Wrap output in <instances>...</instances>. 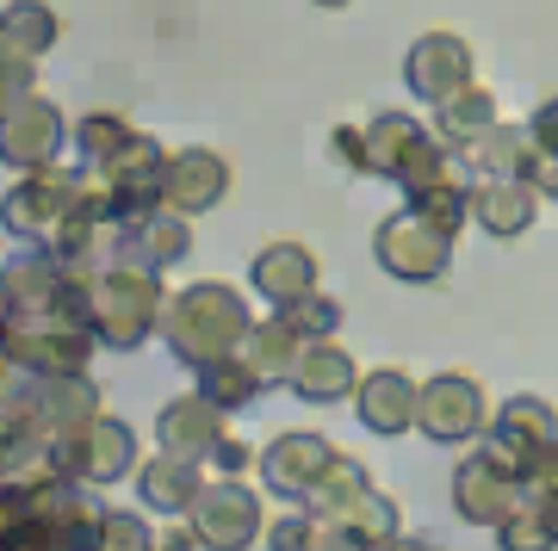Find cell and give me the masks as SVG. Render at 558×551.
Here are the masks:
<instances>
[{
	"label": "cell",
	"instance_id": "1",
	"mask_svg": "<svg viewBox=\"0 0 558 551\" xmlns=\"http://www.w3.org/2000/svg\"><path fill=\"white\" fill-rule=\"evenodd\" d=\"M248 329H255L248 297H242L236 285H223V279H193V285L168 292V304H161V341H168V354H174L186 372H199L211 359L236 354Z\"/></svg>",
	"mask_w": 558,
	"mask_h": 551
},
{
	"label": "cell",
	"instance_id": "2",
	"mask_svg": "<svg viewBox=\"0 0 558 551\" xmlns=\"http://www.w3.org/2000/svg\"><path fill=\"white\" fill-rule=\"evenodd\" d=\"M161 304H168V285L143 260H106L87 279V322L112 354H137L149 335H161Z\"/></svg>",
	"mask_w": 558,
	"mask_h": 551
},
{
	"label": "cell",
	"instance_id": "3",
	"mask_svg": "<svg viewBox=\"0 0 558 551\" xmlns=\"http://www.w3.org/2000/svg\"><path fill=\"white\" fill-rule=\"evenodd\" d=\"M490 396L472 372H435L422 378V396H416V428L435 440V446H478L490 433Z\"/></svg>",
	"mask_w": 558,
	"mask_h": 551
},
{
	"label": "cell",
	"instance_id": "4",
	"mask_svg": "<svg viewBox=\"0 0 558 551\" xmlns=\"http://www.w3.org/2000/svg\"><path fill=\"white\" fill-rule=\"evenodd\" d=\"M373 255H379V267L391 279H403V285H440V279L453 273V236L435 230V223H422L410 205L391 211L379 230H373Z\"/></svg>",
	"mask_w": 558,
	"mask_h": 551
},
{
	"label": "cell",
	"instance_id": "5",
	"mask_svg": "<svg viewBox=\"0 0 558 551\" xmlns=\"http://www.w3.org/2000/svg\"><path fill=\"white\" fill-rule=\"evenodd\" d=\"M553 440H558L553 403H546V396H534V391H521V396H509V403L490 415V433L478 440V453L490 458V465H502L509 477H521V483H527L534 458L546 453Z\"/></svg>",
	"mask_w": 558,
	"mask_h": 551
},
{
	"label": "cell",
	"instance_id": "6",
	"mask_svg": "<svg viewBox=\"0 0 558 551\" xmlns=\"http://www.w3.org/2000/svg\"><path fill=\"white\" fill-rule=\"evenodd\" d=\"M81 180L87 174H69V168H38V174H25L13 193L0 198V223H7V236H20L25 248H44V242L57 236L62 211L75 205Z\"/></svg>",
	"mask_w": 558,
	"mask_h": 551
},
{
	"label": "cell",
	"instance_id": "7",
	"mask_svg": "<svg viewBox=\"0 0 558 551\" xmlns=\"http://www.w3.org/2000/svg\"><path fill=\"white\" fill-rule=\"evenodd\" d=\"M62 143H69V119H62L57 99L25 94L20 106L0 112V161L13 174H38V168H57Z\"/></svg>",
	"mask_w": 558,
	"mask_h": 551
},
{
	"label": "cell",
	"instance_id": "8",
	"mask_svg": "<svg viewBox=\"0 0 558 551\" xmlns=\"http://www.w3.org/2000/svg\"><path fill=\"white\" fill-rule=\"evenodd\" d=\"M0 341L32 366L38 378H57V372H87V359L100 347L94 322H75V316H44V322H7Z\"/></svg>",
	"mask_w": 558,
	"mask_h": 551
},
{
	"label": "cell",
	"instance_id": "9",
	"mask_svg": "<svg viewBox=\"0 0 558 551\" xmlns=\"http://www.w3.org/2000/svg\"><path fill=\"white\" fill-rule=\"evenodd\" d=\"M193 532H199L205 551H248L260 539V495L242 483V477H211L199 490V502H193Z\"/></svg>",
	"mask_w": 558,
	"mask_h": 551
},
{
	"label": "cell",
	"instance_id": "10",
	"mask_svg": "<svg viewBox=\"0 0 558 551\" xmlns=\"http://www.w3.org/2000/svg\"><path fill=\"white\" fill-rule=\"evenodd\" d=\"M168 161H174V156H168L149 131H137L119 156L106 161V168H94V174L106 180L112 205H119V223H131V217H143V211H156V205H168Z\"/></svg>",
	"mask_w": 558,
	"mask_h": 551
},
{
	"label": "cell",
	"instance_id": "11",
	"mask_svg": "<svg viewBox=\"0 0 558 551\" xmlns=\"http://www.w3.org/2000/svg\"><path fill=\"white\" fill-rule=\"evenodd\" d=\"M57 465H62L69 477H81L87 490L124 483V477H137V433L124 428L119 415H100L87 433L62 440V446H57Z\"/></svg>",
	"mask_w": 558,
	"mask_h": 551
},
{
	"label": "cell",
	"instance_id": "12",
	"mask_svg": "<svg viewBox=\"0 0 558 551\" xmlns=\"http://www.w3.org/2000/svg\"><path fill=\"white\" fill-rule=\"evenodd\" d=\"M403 81H410V94L422 106H440V99H453L459 87L478 81V50L459 32H422L410 44V57H403Z\"/></svg>",
	"mask_w": 558,
	"mask_h": 551
},
{
	"label": "cell",
	"instance_id": "13",
	"mask_svg": "<svg viewBox=\"0 0 558 551\" xmlns=\"http://www.w3.org/2000/svg\"><path fill=\"white\" fill-rule=\"evenodd\" d=\"M336 465V446L323 433H279L274 446L260 453V483L279 495V502H304V495L323 483V472Z\"/></svg>",
	"mask_w": 558,
	"mask_h": 551
},
{
	"label": "cell",
	"instance_id": "14",
	"mask_svg": "<svg viewBox=\"0 0 558 551\" xmlns=\"http://www.w3.org/2000/svg\"><path fill=\"white\" fill-rule=\"evenodd\" d=\"M416 396H422V378L403 372V366H373V372H360V391H354L360 428L385 433V440L410 433L416 428Z\"/></svg>",
	"mask_w": 558,
	"mask_h": 551
},
{
	"label": "cell",
	"instance_id": "15",
	"mask_svg": "<svg viewBox=\"0 0 558 551\" xmlns=\"http://www.w3.org/2000/svg\"><path fill=\"white\" fill-rule=\"evenodd\" d=\"M521 477H509L502 465H490L484 453H472V458H459L453 465V509H459V521H472V527H497V521H509L515 514V502H521Z\"/></svg>",
	"mask_w": 558,
	"mask_h": 551
},
{
	"label": "cell",
	"instance_id": "16",
	"mask_svg": "<svg viewBox=\"0 0 558 551\" xmlns=\"http://www.w3.org/2000/svg\"><path fill=\"white\" fill-rule=\"evenodd\" d=\"M539 205H546V198H539L521 174H484V180H472V223H478L484 236H497V242L527 236V230L539 223Z\"/></svg>",
	"mask_w": 558,
	"mask_h": 551
},
{
	"label": "cell",
	"instance_id": "17",
	"mask_svg": "<svg viewBox=\"0 0 558 551\" xmlns=\"http://www.w3.org/2000/svg\"><path fill=\"white\" fill-rule=\"evenodd\" d=\"M32 409H38V421H44V433L50 440H75V433H87L94 421H100V384L87 372H57V378H38L32 384Z\"/></svg>",
	"mask_w": 558,
	"mask_h": 551
},
{
	"label": "cell",
	"instance_id": "18",
	"mask_svg": "<svg viewBox=\"0 0 558 551\" xmlns=\"http://www.w3.org/2000/svg\"><path fill=\"white\" fill-rule=\"evenodd\" d=\"M62 472L57 465V440L44 433L32 396L7 403L0 409V477H20V483H38V477Z\"/></svg>",
	"mask_w": 558,
	"mask_h": 551
},
{
	"label": "cell",
	"instance_id": "19",
	"mask_svg": "<svg viewBox=\"0 0 558 551\" xmlns=\"http://www.w3.org/2000/svg\"><path fill=\"white\" fill-rule=\"evenodd\" d=\"M223 409L211 403V396L199 391H186L174 396V403H161L156 415V440H161V453H174V458H193V465H205L211 458V446L223 440Z\"/></svg>",
	"mask_w": 558,
	"mask_h": 551
},
{
	"label": "cell",
	"instance_id": "20",
	"mask_svg": "<svg viewBox=\"0 0 558 551\" xmlns=\"http://www.w3.org/2000/svg\"><path fill=\"white\" fill-rule=\"evenodd\" d=\"M286 391L299 396V403H311V409H329V403H348V396L360 391V366H354V354H348L336 335L329 341H304L299 372H292Z\"/></svg>",
	"mask_w": 558,
	"mask_h": 551
},
{
	"label": "cell",
	"instance_id": "21",
	"mask_svg": "<svg viewBox=\"0 0 558 551\" xmlns=\"http://www.w3.org/2000/svg\"><path fill=\"white\" fill-rule=\"evenodd\" d=\"M186 255H193V217L174 211V205H156V211L124 223V260H143V267L168 273Z\"/></svg>",
	"mask_w": 558,
	"mask_h": 551
},
{
	"label": "cell",
	"instance_id": "22",
	"mask_svg": "<svg viewBox=\"0 0 558 551\" xmlns=\"http://www.w3.org/2000/svg\"><path fill=\"white\" fill-rule=\"evenodd\" d=\"M223 198H230V161L218 149H180L168 161V205L186 217H205L218 211Z\"/></svg>",
	"mask_w": 558,
	"mask_h": 551
},
{
	"label": "cell",
	"instance_id": "23",
	"mask_svg": "<svg viewBox=\"0 0 558 551\" xmlns=\"http://www.w3.org/2000/svg\"><path fill=\"white\" fill-rule=\"evenodd\" d=\"M248 285L255 297H267L274 310H286L292 297L317 292V255L304 242H267L255 260H248Z\"/></svg>",
	"mask_w": 558,
	"mask_h": 551
},
{
	"label": "cell",
	"instance_id": "24",
	"mask_svg": "<svg viewBox=\"0 0 558 551\" xmlns=\"http://www.w3.org/2000/svg\"><path fill=\"white\" fill-rule=\"evenodd\" d=\"M497 124H502L497 94H490L484 81H472V87H459L453 99H440V106H435V124H428V131H435V137L453 149V156H472V149H478V143L497 131Z\"/></svg>",
	"mask_w": 558,
	"mask_h": 551
},
{
	"label": "cell",
	"instance_id": "25",
	"mask_svg": "<svg viewBox=\"0 0 558 551\" xmlns=\"http://www.w3.org/2000/svg\"><path fill=\"white\" fill-rule=\"evenodd\" d=\"M199 490H205V472L193 465V458L161 453V458H149V465H137V495H143V509L168 514V521H180V514H193Z\"/></svg>",
	"mask_w": 558,
	"mask_h": 551
},
{
	"label": "cell",
	"instance_id": "26",
	"mask_svg": "<svg viewBox=\"0 0 558 551\" xmlns=\"http://www.w3.org/2000/svg\"><path fill=\"white\" fill-rule=\"evenodd\" d=\"M236 354L255 366L260 384H292V372H299V354H304V335L286 322V316H267V322H255V329L242 335Z\"/></svg>",
	"mask_w": 558,
	"mask_h": 551
},
{
	"label": "cell",
	"instance_id": "27",
	"mask_svg": "<svg viewBox=\"0 0 558 551\" xmlns=\"http://www.w3.org/2000/svg\"><path fill=\"white\" fill-rule=\"evenodd\" d=\"M428 137V124L410 112H373L366 119V156H373V180H403L416 143Z\"/></svg>",
	"mask_w": 558,
	"mask_h": 551
},
{
	"label": "cell",
	"instance_id": "28",
	"mask_svg": "<svg viewBox=\"0 0 558 551\" xmlns=\"http://www.w3.org/2000/svg\"><path fill=\"white\" fill-rule=\"evenodd\" d=\"M497 551H558V495L521 490L515 514L497 521Z\"/></svg>",
	"mask_w": 558,
	"mask_h": 551
},
{
	"label": "cell",
	"instance_id": "29",
	"mask_svg": "<svg viewBox=\"0 0 558 551\" xmlns=\"http://www.w3.org/2000/svg\"><path fill=\"white\" fill-rule=\"evenodd\" d=\"M0 38L25 50V57H50L62 44V20L50 0H7V13H0Z\"/></svg>",
	"mask_w": 558,
	"mask_h": 551
},
{
	"label": "cell",
	"instance_id": "30",
	"mask_svg": "<svg viewBox=\"0 0 558 551\" xmlns=\"http://www.w3.org/2000/svg\"><path fill=\"white\" fill-rule=\"evenodd\" d=\"M373 490V477H366V465H360V458H348V453H336V465H329V472H323V483L311 495H304V509L317 514L323 527H336L341 514L354 509L360 495Z\"/></svg>",
	"mask_w": 558,
	"mask_h": 551
},
{
	"label": "cell",
	"instance_id": "31",
	"mask_svg": "<svg viewBox=\"0 0 558 551\" xmlns=\"http://www.w3.org/2000/svg\"><path fill=\"white\" fill-rule=\"evenodd\" d=\"M260 391H267V384L255 378V366H248L242 354H223V359H211V366H199V396H211L223 415L248 409Z\"/></svg>",
	"mask_w": 558,
	"mask_h": 551
},
{
	"label": "cell",
	"instance_id": "32",
	"mask_svg": "<svg viewBox=\"0 0 558 551\" xmlns=\"http://www.w3.org/2000/svg\"><path fill=\"white\" fill-rule=\"evenodd\" d=\"M403 205L422 217V223H435L447 236H459L465 223H472V186L465 180H435V186H422V193H403Z\"/></svg>",
	"mask_w": 558,
	"mask_h": 551
},
{
	"label": "cell",
	"instance_id": "33",
	"mask_svg": "<svg viewBox=\"0 0 558 551\" xmlns=\"http://www.w3.org/2000/svg\"><path fill=\"white\" fill-rule=\"evenodd\" d=\"M131 137H137V124L124 119V112H87V119L75 124V161L94 174V168H106Z\"/></svg>",
	"mask_w": 558,
	"mask_h": 551
},
{
	"label": "cell",
	"instance_id": "34",
	"mask_svg": "<svg viewBox=\"0 0 558 551\" xmlns=\"http://www.w3.org/2000/svg\"><path fill=\"white\" fill-rule=\"evenodd\" d=\"M527 143H534V137H527V124H509V119H502L497 131H490V137H484L465 161H472L478 174H515L521 156H527Z\"/></svg>",
	"mask_w": 558,
	"mask_h": 551
},
{
	"label": "cell",
	"instance_id": "35",
	"mask_svg": "<svg viewBox=\"0 0 558 551\" xmlns=\"http://www.w3.org/2000/svg\"><path fill=\"white\" fill-rule=\"evenodd\" d=\"M274 316H286V322H292L304 341H329V335L341 329V297H329V292L317 285V292L292 297V304H286V310H274Z\"/></svg>",
	"mask_w": 558,
	"mask_h": 551
},
{
	"label": "cell",
	"instance_id": "36",
	"mask_svg": "<svg viewBox=\"0 0 558 551\" xmlns=\"http://www.w3.org/2000/svg\"><path fill=\"white\" fill-rule=\"evenodd\" d=\"M38 521V502H32V483L20 477H0V551H20L25 532Z\"/></svg>",
	"mask_w": 558,
	"mask_h": 551
},
{
	"label": "cell",
	"instance_id": "37",
	"mask_svg": "<svg viewBox=\"0 0 558 551\" xmlns=\"http://www.w3.org/2000/svg\"><path fill=\"white\" fill-rule=\"evenodd\" d=\"M336 527H360L373 546H385V539H398V532H403V527H398V502H391V495H379V490L360 495V502L341 514Z\"/></svg>",
	"mask_w": 558,
	"mask_h": 551
},
{
	"label": "cell",
	"instance_id": "38",
	"mask_svg": "<svg viewBox=\"0 0 558 551\" xmlns=\"http://www.w3.org/2000/svg\"><path fill=\"white\" fill-rule=\"evenodd\" d=\"M435 180H453V149L428 131V137L416 143V156H410V168H403V193H422V186H435Z\"/></svg>",
	"mask_w": 558,
	"mask_h": 551
},
{
	"label": "cell",
	"instance_id": "39",
	"mask_svg": "<svg viewBox=\"0 0 558 551\" xmlns=\"http://www.w3.org/2000/svg\"><path fill=\"white\" fill-rule=\"evenodd\" d=\"M317 539H323V521L304 502L274 514V527H267V551H317Z\"/></svg>",
	"mask_w": 558,
	"mask_h": 551
},
{
	"label": "cell",
	"instance_id": "40",
	"mask_svg": "<svg viewBox=\"0 0 558 551\" xmlns=\"http://www.w3.org/2000/svg\"><path fill=\"white\" fill-rule=\"evenodd\" d=\"M25 94H38V57H25V50L0 38V112L20 106Z\"/></svg>",
	"mask_w": 558,
	"mask_h": 551
},
{
	"label": "cell",
	"instance_id": "41",
	"mask_svg": "<svg viewBox=\"0 0 558 551\" xmlns=\"http://www.w3.org/2000/svg\"><path fill=\"white\" fill-rule=\"evenodd\" d=\"M100 551H156V532H149V521H143V514H131V509H106Z\"/></svg>",
	"mask_w": 558,
	"mask_h": 551
},
{
	"label": "cell",
	"instance_id": "42",
	"mask_svg": "<svg viewBox=\"0 0 558 551\" xmlns=\"http://www.w3.org/2000/svg\"><path fill=\"white\" fill-rule=\"evenodd\" d=\"M32 384H38V372H32L7 341H0V409H7V403H20V396H32Z\"/></svg>",
	"mask_w": 558,
	"mask_h": 551
},
{
	"label": "cell",
	"instance_id": "43",
	"mask_svg": "<svg viewBox=\"0 0 558 551\" xmlns=\"http://www.w3.org/2000/svg\"><path fill=\"white\" fill-rule=\"evenodd\" d=\"M527 186H534L539 198H558V156H546L539 143H527V156H521V168H515Z\"/></svg>",
	"mask_w": 558,
	"mask_h": 551
},
{
	"label": "cell",
	"instance_id": "44",
	"mask_svg": "<svg viewBox=\"0 0 558 551\" xmlns=\"http://www.w3.org/2000/svg\"><path fill=\"white\" fill-rule=\"evenodd\" d=\"M329 149H336V161L348 168V174H373V156H366V124H341L336 137H329Z\"/></svg>",
	"mask_w": 558,
	"mask_h": 551
},
{
	"label": "cell",
	"instance_id": "45",
	"mask_svg": "<svg viewBox=\"0 0 558 551\" xmlns=\"http://www.w3.org/2000/svg\"><path fill=\"white\" fill-rule=\"evenodd\" d=\"M205 465H211V472H218V477H242V472H248V465H255V453L242 446L236 433H223L218 446H211V458H205Z\"/></svg>",
	"mask_w": 558,
	"mask_h": 551
},
{
	"label": "cell",
	"instance_id": "46",
	"mask_svg": "<svg viewBox=\"0 0 558 551\" xmlns=\"http://www.w3.org/2000/svg\"><path fill=\"white\" fill-rule=\"evenodd\" d=\"M527 137H534L546 156H558V94L534 106V119H527Z\"/></svg>",
	"mask_w": 558,
	"mask_h": 551
},
{
	"label": "cell",
	"instance_id": "47",
	"mask_svg": "<svg viewBox=\"0 0 558 551\" xmlns=\"http://www.w3.org/2000/svg\"><path fill=\"white\" fill-rule=\"evenodd\" d=\"M317 551H379V546H373V539H366L360 527H323Z\"/></svg>",
	"mask_w": 558,
	"mask_h": 551
},
{
	"label": "cell",
	"instance_id": "48",
	"mask_svg": "<svg viewBox=\"0 0 558 551\" xmlns=\"http://www.w3.org/2000/svg\"><path fill=\"white\" fill-rule=\"evenodd\" d=\"M527 490H546V495H558V440L546 446V453L534 458V472H527Z\"/></svg>",
	"mask_w": 558,
	"mask_h": 551
},
{
	"label": "cell",
	"instance_id": "49",
	"mask_svg": "<svg viewBox=\"0 0 558 551\" xmlns=\"http://www.w3.org/2000/svg\"><path fill=\"white\" fill-rule=\"evenodd\" d=\"M156 551H205V546H199V532H193V521H180V527L156 532Z\"/></svg>",
	"mask_w": 558,
	"mask_h": 551
},
{
	"label": "cell",
	"instance_id": "50",
	"mask_svg": "<svg viewBox=\"0 0 558 551\" xmlns=\"http://www.w3.org/2000/svg\"><path fill=\"white\" fill-rule=\"evenodd\" d=\"M379 551H435V546H422V539H403V532H398V539H385Z\"/></svg>",
	"mask_w": 558,
	"mask_h": 551
},
{
	"label": "cell",
	"instance_id": "51",
	"mask_svg": "<svg viewBox=\"0 0 558 551\" xmlns=\"http://www.w3.org/2000/svg\"><path fill=\"white\" fill-rule=\"evenodd\" d=\"M311 7H329V13H341V7H354V0H311Z\"/></svg>",
	"mask_w": 558,
	"mask_h": 551
},
{
	"label": "cell",
	"instance_id": "52",
	"mask_svg": "<svg viewBox=\"0 0 558 551\" xmlns=\"http://www.w3.org/2000/svg\"><path fill=\"white\" fill-rule=\"evenodd\" d=\"M0 322H7V292H0Z\"/></svg>",
	"mask_w": 558,
	"mask_h": 551
}]
</instances>
